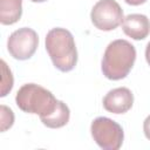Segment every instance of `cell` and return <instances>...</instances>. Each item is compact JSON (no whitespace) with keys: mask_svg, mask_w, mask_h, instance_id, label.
<instances>
[{"mask_svg":"<svg viewBox=\"0 0 150 150\" xmlns=\"http://www.w3.org/2000/svg\"><path fill=\"white\" fill-rule=\"evenodd\" d=\"M22 15V0H0V22L13 25Z\"/></svg>","mask_w":150,"mask_h":150,"instance_id":"obj_9","label":"cell"},{"mask_svg":"<svg viewBox=\"0 0 150 150\" xmlns=\"http://www.w3.org/2000/svg\"><path fill=\"white\" fill-rule=\"evenodd\" d=\"M93 25L100 30H112L122 25L123 9L115 0H98L90 12Z\"/></svg>","mask_w":150,"mask_h":150,"instance_id":"obj_5","label":"cell"},{"mask_svg":"<svg viewBox=\"0 0 150 150\" xmlns=\"http://www.w3.org/2000/svg\"><path fill=\"white\" fill-rule=\"evenodd\" d=\"M122 29L129 38L143 40L150 33V20L144 14H129L122 21Z\"/></svg>","mask_w":150,"mask_h":150,"instance_id":"obj_8","label":"cell"},{"mask_svg":"<svg viewBox=\"0 0 150 150\" xmlns=\"http://www.w3.org/2000/svg\"><path fill=\"white\" fill-rule=\"evenodd\" d=\"M145 59H146L148 64L150 66V42L146 45V48H145Z\"/></svg>","mask_w":150,"mask_h":150,"instance_id":"obj_15","label":"cell"},{"mask_svg":"<svg viewBox=\"0 0 150 150\" xmlns=\"http://www.w3.org/2000/svg\"><path fill=\"white\" fill-rule=\"evenodd\" d=\"M39 45L36 32L28 27H22L14 30L7 40V49L16 60H28L34 55Z\"/></svg>","mask_w":150,"mask_h":150,"instance_id":"obj_6","label":"cell"},{"mask_svg":"<svg viewBox=\"0 0 150 150\" xmlns=\"http://www.w3.org/2000/svg\"><path fill=\"white\" fill-rule=\"evenodd\" d=\"M90 132L95 143L103 150H118L124 139L122 127L104 116L96 117L91 122Z\"/></svg>","mask_w":150,"mask_h":150,"instance_id":"obj_4","label":"cell"},{"mask_svg":"<svg viewBox=\"0 0 150 150\" xmlns=\"http://www.w3.org/2000/svg\"><path fill=\"white\" fill-rule=\"evenodd\" d=\"M136 60V49L129 41L118 39L108 45L104 50L101 69L103 75L112 81L124 79Z\"/></svg>","mask_w":150,"mask_h":150,"instance_id":"obj_1","label":"cell"},{"mask_svg":"<svg viewBox=\"0 0 150 150\" xmlns=\"http://www.w3.org/2000/svg\"><path fill=\"white\" fill-rule=\"evenodd\" d=\"M46 50L60 71H70L77 63V49L73 34L61 27L52 28L46 35Z\"/></svg>","mask_w":150,"mask_h":150,"instance_id":"obj_2","label":"cell"},{"mask_svg":"<svg viewBox=\"0 0 150 150\" xmlns=\"http://www.w3.org/2000/svg\"><path fill=\"white\" fill-rule=\"evenodd\" d=\"M30 1H33V2H45L47 0H30Z\"/></svg>","mask_w":150,"mask_h":150,"instance_id":"obj_16","label":"cell"},{"mask_svg":"<svg viewBox=\"0 0 150 150\" xmlns=\"http://www.w3.org/2000/svg\"><path fill=\"white\" fill-rule=\"evenodd\" d=\"M1 110V131H6L7 129H9L13 123H14V114L12 111V109H9L8 107L1 104L0 107Z\"/></svg>","mask_w":150,"mask_h":150,"instance_id":"obj_12","label":"cell"},{"mask_svg":"<svg viewBox=\"0 0 150 150\" xmlns=\"http://www.w3.org/2000/svg\"><path fill=\"white\" fill-rule=\"evenodd\" d=\"M69 117H70V110L68 105L62 101H57V104L54 111L48 116L40 117V120L43 123V125H46L47 128L57 129L66 125L69 122Z\"/></svg>","mask_w":150,"mask_h":150,"instance_id":"obj_10","label":"cell"},{"mask_svg":"<svg viewBox=\"0 0 150 150\" xmlns=\"http://www.w3.org/2000/svg\"><path fill=\"white\" fill-rule=\"evenodd\" d=\"M143 131H144L145 137L150 141V115L146 116V118L143 122Z\"/></svg>","mask_w":150,"mask_h":150,"instance_id":"obj_13","label":"cell"},{"mask_svg":"<svg viewBox=\"0 0 150 150\" xmlns=\"http://www.w3.org/2000/svg\"><path fill=\"white\" fill-rule=\"evenodd\" d=\"M103 107L107 111L112 114H124L131 109L134 104V95L130 89L125 87L115 88L103 97Z\"/></svg>","mask_w":150,"mask_h":150,"instance_id":"obj_7","label":"cell"},{"mask_svg":"<svg viewBox=\"0 0 150 150\" xmlns=\"http://www.w3.org/2000/svg\"><path fill=\"white\" fill-rule=\"evenodd\" d=\"M1 66H2V82H1V94L0 96L4 97L6 96L13 88V75L11 69L7 67L6 62L2 60L1 61Z\"/></svg>","mask_w":150,"mask_h":150,"instance_id":"obj_11","label":"cell"},{"mask_svg":"<svg viewBox=\"0 0 150 150\" xmlns=\"http://www.w3.org/2000/svg\"><path fill=\"white\" fill-rule=\"evenodd\" d=\"M57 101L52 91L35 83L23 84L15 96V103L19 109L28 114H36L40 117L52 114L56 108Z\"/></svg>","mask_w":150,"mask_h":150,"instance_id":"obj_3","label":"cell"},{"mask_svg":"<svg viewBox=\"0 0 150 150\" xmlns=\"http://www.w3.org/2000/svg\"><path fill=\"white\" fill-rule=\"evenodd\" d=\"M127 4L131 5V6H139L142 4H144L146 0H124Z\"/></svg>","mask_w":150,"mask_h":150,"instance_id":"obj_14","label":"cell"}]
</instances>
